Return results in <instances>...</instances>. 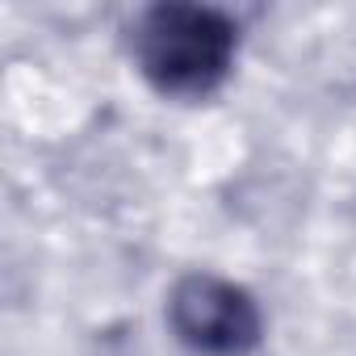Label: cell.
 Returning a JSON list of instances; mask_svg holds the SVG:
<instances>
[{
  "instance_id": "cell-2",
  "label": "cell",
  "mask_w": 356,
  "mask_h": 356,
  "mask_svg": "<svg viewBox=\"0 0 356 356\" xmlns=\"http://www.w3.org/2000/svg\"><path fill=\"white\" fill-rule=\"evenodd\" d=\"M168 327L197 356H248L264 335V314L243 285L218 273H185L168 293Z\"/></svg>"
},
{
  "instance_id": "cell-1",
  "label": "cell",
  "mask_w": 356,
  "mask_h": 356,
  "mask_svg": "<svg viewBox=\"0 0 356 356\" xmlns=\"http://www.w3.org/2000/svg\"><path fill=\"white\" fill-rule=\"evenodd\" d=\"M134 63L159 97L202 101L218 92L239 55V22L214 5H151L130 34Z\"/></svg>"
}]
</instances>
